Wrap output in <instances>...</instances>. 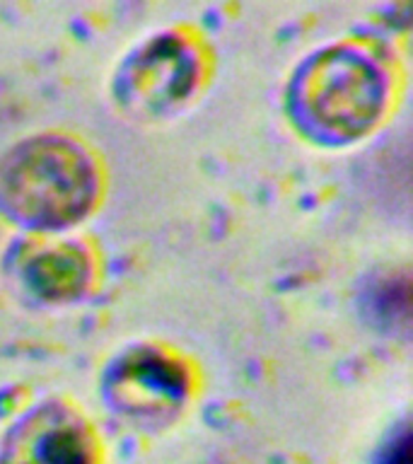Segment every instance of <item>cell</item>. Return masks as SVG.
<instances>
[{
    "mask_svg": "<svg viewBox=\"0 0 413 464\" xmlns=\"http://www.w3.org/2000/svg\"><path fill=\"white\" fill-rule=\"evenodd\" d=\"M312 102L324 121L339 129H358L377 114L379 87L365 63L351 58L326 61L312 85Z\"/></svg>",
    "mask_w": 413,
    "mask_h": 464,
    "instance_id": "obj_1",
    "label": "cell"
}]
</instances>
